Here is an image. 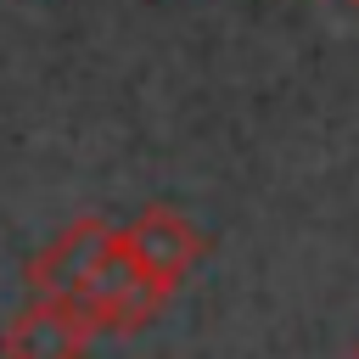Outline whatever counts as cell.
<instances>
[{"label": "cell", "mask_w": 359, "mask_h": 359, "mask_svg": "<svg viewBox=\"0 0 359 359\" xmlns=\"http://www.w3.org/2000/svg\"><path fill=\"white\" fill-rule=\"evenodd\" d=\"M112 241H118V224H112L107 213H79V219H67V224L22 264L28 297H79L84 280H90V275L101 269V258L112 252Z\"/></svg>", "instance_id": "7a4b0ae2"}, {"label": "cell", "mask_w": 359, "mask_h": 359, "mask_svg": "<svg viewBox=\"0 0 359 359\" xmlns=\"http://www.w3.org/2000/svg\"><path fill=\"white\" fill-rule=\"evenodd\" d=\"M118 241L129 247V258L146 269V275H157L163 286H185L191 280V269L208 258V230L191 219V213H180V208H168V202H151V208H140L129 224H118Z\"/></svg>", "instance_id": "3957f363"}, {"label": "cell", "mask_w": 359, "mask_h": 359, "mask_svg": "<svg viewBox=\"0 0 359 359\" xmlns=\"http://www.w3.org/2000/svg\"><path fill=\"white\" fill-rule=\"evenodd\" d=\"M353 359H359V348H353Z\"/></svg>", "instance_id": "5b68a950"}, {"label": "cell", "mask_w": 359, "mask_h": 359, "mask_svg": "<svg viewBox=\"0 0 359 359\" xmlns=\"http://www.w3.org/2000/svg\"><path fill=\"white\" fill-rule=\"evenodd\" d=\"M95 337L79 297H28L0 325V359H84Z\"/></svg>", "instance_id": "277c9868"}, {"label": "cell", "mask_w": 359, "mask_h": 359, "mask_svg": "<svg viewBox=\"0 0 359 359\" xmlns=\"http://www.w3.org/2000/svg\"><path fill=\"white\" fill-rule=\"evenodd\" d=\"M168 297H174V286H163L157 275H146L129 258L123 241H112V252L101 258V269L79 292V303H84V314H90V325L101 337H135V331H146L168 309Z\"/></svg>", "instance_id": "6da1fadb"}, {"label": "cell", "mask_w": 359, "mask_h": 359, "mask_svg": "<svg viewBox=\"0 0 359 359\" xmlns=\"http://www.w3.org/2000/svg\"><path fill=\"white\" fill-rule=\"evenodd\" d=\"M353 6H359V0H353Z\"/></svg>", "instance_id": "8992f818"}]
</instances>
